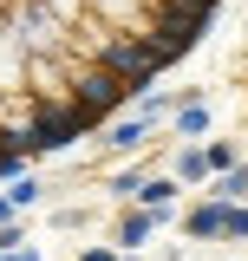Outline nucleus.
I'll return each instance as SVG.
<instances>
[{
    "label": "nucleus",
    "mask_w": 248,
    "mask_h": 261,
    "mask_svg": "<svg viewBox=\"0 0 248 261\" xmlns=\"http://www.w3.org/2000/svg\"><path fill=\"white\" fill-rule=\"evenodd\" d=\"M144 235H151V216H131V222H124V248H131V242H144Z\"/></svg>",
    "instance_id": "1"
},
{
    "label": "nucleus",
    "mask_w": 248,
    "mask_h": 261,
    "mask_svg": "<svg viewBox=\"0 0 248 261\" xmlns=\"http://www.w3.org/2000/svg\"><path fill=\"white\" fill-rule=\"evenodd\" d=\"M229 196H248V170H229V183H222Z\"/></svg>",
    "instance_id": "2"
}]
</instances>
